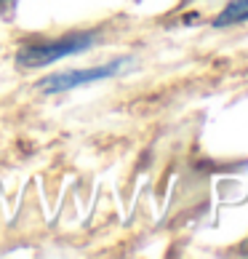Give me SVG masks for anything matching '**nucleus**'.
Masks as SVG:
<instances>
[{
	"mask_svg": "<svg viewBox=\"0 0 248 259\" xmlns=\"http://www.w3.org/2000/svg\"><path fill=\"white\" fill-rule=\"evenodd\" d=\"M16 6V0H0V14H6V11H11V8Z\"/></svg>",
	"mask_w": 248,
	"mask_h": 259,
	"instance_id": "obj_4",
	"label": "nucleus"
},
{
	"mask_svg": "<svg viewBox=\"0 0 248 259\" xmlns=\"http://www.w3.org/2000/svg\"><path fill=\"white\" fill-rule=\"evenodd\" d=\"M96 43V32L93 30H78V32H67L62 37H43V40H30L16 51V67L22 70H40L54 62H62L67 56L83 54Z\"/></svg>",
	"mask_w": 248,
	"mask_h": 259,
	"instance_id": "obj_1",
	"label": "nucleus"
},
{
	"mask_svg": "<svg viewBox=\"0 0 248 259\" xmlns=\"http://www.w3.org/2000/svg\"><path fill=\"white\" fill-rule=\"evenodd\" d=\"M131 64H133L131 56H120V59H115V62L99 64V67H88V70H67V72H56V75H45V78L37 83V91L48 94V97H56V94L80 89V85L115 78V75L126 72Z\"/></svg>",
	"mask_w": 248,
	"mask_h": 259,
	"instance_id": "obj_2",
	"label": "nucleus"
},
{
	"mask_svg": "<svg viewBox=\"0 0 248 259\" xmlns=\"http://www.w3.org/2000/svg\"><path fill=\"white\" fill-rule=\"evenodd\" d=\"M240 254H248V241L243 243V248H240Z\"/></svg>",
	"mask_w": 248,
	"mask_h": 259,
	"instance_id": "obj_5",
	"label": "nucleus"
},
{
	"mask_svg": "<svg viewBox=\"0 0 248 259\" xmlns=\"http://www.w3.org/2000/svg\"><path fill=\"white\" fill-rule=\"evenodd\" d=\"M248 22V0H232L227 3L222 11L214 16L211 27L214 30H224V27H235V24H243Z\"/></svg>",
	"mask_w": 248,
	"mask_h": 259,
	"instance_id": "obj_3",
	"label": "nucleus"
}]
</instances>
